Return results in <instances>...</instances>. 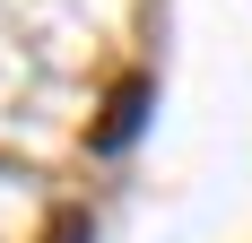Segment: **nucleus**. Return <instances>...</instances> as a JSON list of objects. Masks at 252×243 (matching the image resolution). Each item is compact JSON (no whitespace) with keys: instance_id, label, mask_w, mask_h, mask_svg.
Wrapping results in <instances>:
<instances>
[{"instance_id":"obj_1","label":"nucleus","mask_w":252,"mask_h":243,"mask_svg":"<svg viewBox=\"0 0 252 243\" xmlns=\"http://www.w3.org/2000/svg\"><path fill=\"white\" fill-rule=\"evenodd\" d=\"M139 122H148V78H122L113 104H104V122H96V148H104V156H122V148L139 139Z\"/></svg>"},{"instance_id":"obj_2","label":"nucleus","mask_w":252,"mask_h":243,"mask_svg":"<svg viewBox=\"0 0 252 243\" xmlns=\"http://www.w3.org/2000/svg\"><path fill=\"white\" fill-rule=\"evenodd\" d=\"M44 243H96V235H87V217H61V226H52Z\"/></svg>"}]
</instances>
